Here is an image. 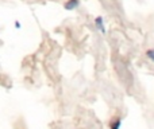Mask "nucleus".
<instances>
[{
    "label": "nucleus",
    "instance_id": "4",
    "mask_svg": "<svg viewBox=\"0 0 154 129\" xmlns=\"http://www.w3.org/2000/svg\"><path fill=\"white\" fill-rule=\"evenodd\" d=\"M146 57L149 61H152L154 63V48H149V50H146Z\"/></svg>",
    "mask_w": 154,
    "mask_h": 129
},
{
    "label": "nucleus",
    "instance_id": "5",
    "mask_svg": "<svg viewBox=\"0 0 154 129\" xmlns=\"http://www.w3.org/2000/svg\"><path fill=\"white\" fill-rule=\"evenodd\" d=\"M15 28H20V23H19V22H15Z\"/></svg>",
    "mask_w": 154,
    "mask_h": 129
},
{
    "label": "nucleus",
    "instance_id": "1",
    "mask_svg": "<svg viewBox=\"0 0 154 129\" xmlns=\"http://www.w3.org/2000/svg\"><path fill=\"white\" fill-rule=\"evenodd\" d=\"M95 27L97 31H100L103 35L107 34V30H106V24H104V19L103 16H96L95 18Z\"/></svg>",
    "mask_w": 154,
    "mask_h": 129
},
{
    "label": "nucleus",
    "instance_id": "3",
    "mask_svg": "<svg viewBox=\"0 0 154 129\" xmlns=\"http://www.w3.org/2000/svg\"><path fill=\"white\" fill-rule=\"evenodd\" d=\"M120 127H122V117H115L109 122V129H120Z\"/></svg>",
    "mask_w": 154,
    "mask_h": 129
},
{
    "label": "nucleus",
    "instance_id": "2",
    "mask_svg": "<svg viewBox=\"0 0 154 129\" xmlns=\"http://www.w3.org/2000/svg\"><path fill=\"white\" fill-rule=\"evenodd\" d=\"M80 5V0H66L64 4V8L66 11H73Z\"/></svg>",
    "mask_w": 154,
    "mask_h": 129
}]
</instances>
